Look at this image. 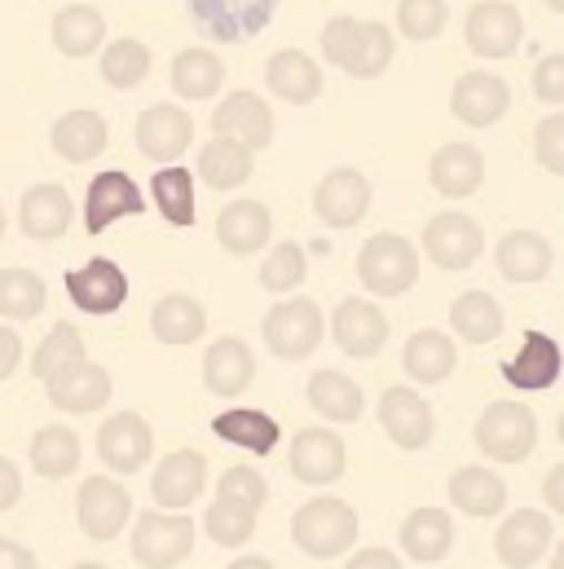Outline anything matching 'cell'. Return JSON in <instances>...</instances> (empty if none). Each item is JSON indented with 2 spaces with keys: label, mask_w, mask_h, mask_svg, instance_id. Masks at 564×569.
Segmentation results:
<instances>
[{
  "label": "cell",
  "mask_w": 564,
  "mask_h": 569,
  "mask_svg": "<svg viewBox=\"0 0 564 569\" xmlns=\"http://www.w3.org/2000/svg\"><path fill=\"white\" fill-rule=\"evenodd\" d=\"M194 552V521L185 512H141L133 521V557L141 569H172Z\"/></svg>",
  "instance_id": "8992f818"
},
{
  "label": "cell",
  "mask_w": 564,
  "mask_h": 569,
  "mask_svg": "<svg viewBox=\"0 0 564 569\" xmlns=\"http://www.w3.org/2000/svg\"><path fill=\"white\" fill-rule=\"evenodd\" d=\"M534 159H538L547 172L564 177V111L538 120V129H534Z\"/></svg>",
  "instance_id": "816d5d0a"
},
{
  "label": "cell",
  "mask_w": 564,
  "mask_h": 569,
  "mask_svg": "<svg viewBox=\"0 0 564 569\" xmlns=\"http://www.w3.org/2000/svg\"><path fill=\"white\" fill-rule=\"evenodd\" d=\"M427 181H432V190L445 194V199H467V194H476L481 181H485V154L467 142L441 146V150L432 154V163H427Z\"/></svg>",
  "instance_id": "4316f807"
},
{
  "label": "cell",
  "mask_w": 564,
  "mask_h": 569,
  "mask_svg": "<svg viewBox=\"0 0 564 569\" xmlns=\"http://www.w3.org/2000/svg\"><path fill=\"white\" fill-rule=\"evenodd\" d=\"M344 569H406L389 548H362L353 552V561H344Z\"/></svg>",
  "instance_id": "db71d44e"
},
{
  "label": "cell",
  "mask_w": 564,
  "mask_h": 569,
  "mask_svg": "<svg viewBox=\"0 0 564 569\" xmlns=\"http://www.w3.org/2000/svg\"><path fill=\"white\" fill-rule=\"evenodd\" d=\"M203 530L216 548H243L256 535V512L230 499H212V508L203 512Z\"/></svg>",
  "instance_id": "bcb514c9"
},
{
  "label": "cell",
  "mask_w": 564,
  "mask_h": 569,
  "mask_svg": "<svg viewBox=\"0 0 564 569\" xmlns=\"http://www.w3.org/2000/svg\"><path fill=\"white\" fill-rule=\"evenodd\" d=\"M203 486H208V459L199 450H190V446L163 455L159 468H154V477H150V495L168 512H185L203 495Z\"/></svg>",
  "instance_id": "ac0fdd59"
},
{
  "label": "cell",
  "mask_w": 564,
  "mask_h": 569,
  "mask_svg": "<svg viewBox=\"0 0 564 569\" xmlns=\"http://www.w3.org/2000/svg\"><path fill=\"white\" fill-rule=\"evenodd\" d=\"M313 212L331 230H353L371 212V181L357 168H335L313 190Z\"/></svg>",
  "instance_id": "5bb4252c"
},
{
  "label": "cell",
  "mask_w": 564,
  "mask_h": 569,
  "mask_svg": "<svg viewBox=\"0 0 564 569\" xmlns=\"http://www.w3.org/2000/svg\"><path fill=\"white\" fill-rule=\"evenodd\" d=\"M380 425L389 432V441L402 446V450H423L432 441V432H436L432 407L423 402L415 389H406V385L384 389V398H380Z\"/></svg>",
  "instance_id": "7402d4cb"
},
{
  "label": "cell",
  "mask_w": 564,
  "mask_h": 569,
  "mask_svg": "<svg viewBox=\"0 0 564 569\" xmlns=\"http://www.w3.org/2000/svg\"><path fill=\"white\" fill-rule=\"evenodd\" d=\"M80 358H89V353H84V336H80L71 322H53V331L44 336V345H40L36 358H31V376L44 385L49 376H58L62 367H71V362H80Z\"/></svg>",
  "instance_id": "f6af8a7d"
},
{
  "label": "cell",
  "mask_w": 564,
  "mask_h": 569,
  "mask_svg": "<svg viewBox=\"0 0 564 569\" xmlns=\"http://www.w3.org/2000/svg\"><path fill=\"white\" fill-rule=\"evenodd\" d=\"M265 84H270L274 98L291 102V107H304V102H318L322 98V71L300 49H279L265 62Z\"/></svg>",
  "instance_id": "f546056e"
},
{
  "label": "cell",
  "mask_w": 564,
  "mask_h": 569,
  "mask_svg": "<svg viewBox=\"0 0 564 569\" xmlns=\"http://www.w3.org/2000/svg\"><path fill=\"white\" fill-rule=\"evenodd\" d=\"M423 252L436 270H467L485 252V230L467 212H441L423 226Z\"/></svg>",
  "instance_id": "9c48e42d"
},
{
  "label": "cell",
  "mask_w": 564,
  "mask_h": 569,
  "mask_svg": "<svg viewBox=\"0 0 564 569\" xmlns=\"http://www.w3.org/2000/svg\"><path fill=\"white\" fill-rule=\"evenodd\" d=\"M552 535H556V526H552L547 512H538V508H516V512L498 526L494 552H498V561L507 569H530L547 557Z\"/></svg>",
  "instance_id": "9a60e30c"
},
{
  "label": "cell",
  "mask_w": 564,
  "mask_h": 569,
  "mask_svg": "<svg viewBox=\"0 0 564 569\" xmlns=\"http://www.w3.org/2000/svg\"><path fill=\"white\" fill-rule=\"evenodd\" d=\"M212 133L261 150V146L274 142V111L265 107V98L239 89V93H230V98L212 111Z\"/></svg>",
  "instance_id": "cb8c5ba5"
},
{
  "label": "cell",
  "mask_w": 564,
  "mask_h": 569,
  "mask_svg": "<svg viewBox=\"0 0 564 569\" xmlns=\"http://www.w3.org/2000/svg\"><path fill=\"white\" fill-rule=\"evenodd\" d=\"M397 53V40L384 22H362V18H331L322 27V58L353 80H375L389 71Z\"/></svg>",
  "instance_id": "6da1fadb"
},
{
  "label": "cell",
  "mask_w": 564,
  "mask_h": 569,
  "mask_svg": "<svg viewBox=\"0 0 564 569\" xmlns=\"http://www.w3.org/2000/svg\"><path fill=\"white\" fill-rule=\"evenodd\" d=\"M18 495H22V477H18V468L0 455V512H9V508L18 503Z\"/></svg>",
  "instance_id": "9f6ffc18"
},
{
  "label": "cell",
  "mask_w": 564,
  "mask_h": 569,
  "mask_svg": "<svg viewBox=\"0 0 564 569\" xmlns=\"http://www.w3.org/2000/svg\"><path fill=\"white\" fill-rule=\"evenodd\" d=\"M463 40H467V49L476 58H494V62L512 58L521 49V40H525V18L507 0H481L463 18Z\"/></svg>",
  "instance_id": "52a82bcc"
},
{
  "label": "cell",
  "mask_w": 564,
  "mask_h": 569,
  "mask_svg": "<svg viewBox=\"0 0 564 569\" xmlns=\"http://www.w3.org/2000/svg\"><path fill=\"white\" fill-rule=\"evenodd\" d=\"M331 336H335V345H340L349 358H375V353L384 349V340H389V318H384L371 300L349 296V300H340L335 313H331Z\"/></svg>",
  "instance_id": "44dd1931"
},
{
  "label": "cell",
  "mask_w": 564,
  "mask_h": 569,
  "mask_svg": "<svg viewBox=\"0 0 564 569\" xmlns=\"http://www.w3.org/2000/svg\"><path fill=\"white\" fill-rule=\"evenodd\" d=\"M102 40H107V18L93 4H67L53 18V44L67 58H89L102 49Z\"/></svg>",
  "instance_id": "f35d334b"
},
{
  "label": "cell",
  "mask_w": 564,
  "mask_h": 569,
  "mask_svg": "<svg viewBox=\"0 0 564 569\" xmlns=\"http://www.w3.org/2000/svg\"><path fill=\"white\" fill-rule=\"evenodd\" d=\"M212 432H216L221 441L248 450V455H270L282 437V428L274 416H265V411H248V407H234V411L216 416V420H212Z\"/></svg>",
  "instance_id": "ab89813d"
},
{
  "label": "cell",
  "mask_w": 564,
  "mask_h": 569,
  "mask_svg": "<svg viewBox=\"0 0 564 569\" xmlns=\"http://www.w3.org/2000/svg\"><path fill=\"white\" fill-rule=\"evenodd\" d=\"M221 80H225V67H221V58L212 49H181L172 58V89L185 102L212 98L221 89Z\"/></svg>",
  "instance_id": "60d3db41"
},
{
  "label": "cell",
  "mask_w": 564,
  "mask_h": 569,
  "mask_svg": "<svg viewBox=\"0 0 564 569\" xmlns=\"http://www.w3.org/2000/svg\"><path fill=\"white\" fill-rule=\"evenodd\" d=\"M150 450H154V432L141 420L138 411H120L111 416L107 425L98 428V455L111 472L120 477H133L150 463Z\"/></svg>",
  "instance_id": "e0dca14e"
},
{
  "label": "cell",
  "mask_w": 564,
  "mask_h": 569,
  "mask_svg": "<svg viewBox=\"0 0 564 569\" xmlns=\"http://www.w3.org/2000/svg\"><path fill=\"white\" fill-rule=\"evenodd\" d=\"M150 331H154L159 345H177V349H181V345L203 340L208 313H203V305H199L194 296L172 291V296H163V300L150 309Z\"/></svg>",
  "instance_id": "d6a6232c"
},
{
  "label": "cell",
  "mask_w": 564,
  "mask_h": 569,
  "mask_svg": "<svg viewBox=\"0 0 564 569\" xmlns=\"http://www.w3.org/2000/svg\"><path fill=\"white\" fill-rule=\"evenodd\" d=\"M194 142V120L190 111L172 107V102H159L150 111H141L138 120V146L145 159L154 163H177L185 150Z\"/></svg>",
  "instance_id": "603a6c76"
},
{
  "label": "cell",
  "mask_w": 564,
  "mask_h": 569,
  "mask_svg": "<svg viewBox=\"0 0 564 569\" xmlns=\"http://www.w3.org/2000/svg\"><path fill=\"white\" fill-rule=\"evenodd\" d=\"M141 212H145V199L129 172H98L89 181V194H84V230L89 234H102L107 226H115L124 217H141Z\"/></svg>",
  "instance_id": "ffe728a7"
},
{
  "label": "cell",
  "mask_w": 564,
  "mask_h": 569,
  "mask_svg": "<svg viewBox=\"0 0 564 569\" xmlns=\"http://www.w3.org/2000/svg\"><path fill=\"white\" fill-rule=\"evenodd\" d=\"M556 432H561V441H564V416H561V425H556Z\"/></svg>",
  "instance_id": "03108f58"
},
{
  "label": "cell",
  "mask_w": 564,
  "mask_h": 569,
  "mask_svg": "<svg viewBox=\"0 0 564 569\" xmlns=\"http://www.w3.org/2000/svg\"><path fill=\"white\" fill-rule=\"evenodd\" d=\"M547 9H556V13H564V0H543Z\"/></svg>",
  "instance_id": "6125c7cd"
},
{
  "label": "cell",
  "mask_w": 564,
  "mask_h": 569,
  "mask_svg": "<svg viewBox=\"0 0 564 569\" xmlns=\"http://www.w3.org/2000/svg\"><path fill=\"white\" fill-rule=\"evenodd\" d=\"M357 279L371 296H406L420 283V252L402 234H375L357 252Z\"/></svg>",
  "instance_id": "3957f363"
},
{
  "label": "cell",
  "mask_w": 564,
  "mask_h": 569,
  "mask_svg": "<svg viewBox=\"0 0 564 569\" xmlns=\"http://www.w3.org/2000/svg\"><path fill=\"white\" fill-rule=\"evenodd\" d=\"M44 389H49V402H53L62 416H93V411H102V407L111 402V393H115L111 371L98 367V362H89V358H80V362H71V367H62L58 376H49Z\"/></svg>",
  "instance_id": "7c38bea8"
},
{
  "label": "cell",
  "mask_w": 564,
  "mask_h": 569,
  "mask_svg": "<svg viewBox=\"0 0 564 569\" xmlns=\"http://www.w3.org/2000/svg\"><path fill=\"white\" fill-rule=\"evenodd\" d=\"M252 380H256V353L239 336L212 340V349L203 353V385L216 398H239Z\"/></svg>",
  "instance_id": "484cf974"
},
{
  "label": "cell",
  "mask_w": 564,
  "mask_h": 569,
  "mask_svg": "<svg viewBox=\"0 0 564 569\" xmlns=\"http://www.w3.org/2000/svg\"><path fill=\"white\" fill-rule=\"evenodd\" d=\"M552 569H564V539H561V548H556V557H552Z\"/></svg>",
  "instance_id": "94428289"
},
{
  "label": "cell",
  "mask_w": 564,
  "mask_h": 569,
  "mask_svg": "<svg viewBox=\"0 0 564 569\" xmlns=\"http://www.w3.org/2000/svg\"><path fill=\"white\" fill-rule=\"evenodd\" d=\"M564 371V353L561 345L547 336V331H525L521 336V349L503 362V380L521 393H543L561 380Z\"/></svg>",
  "instance_id": "d6986e66"
},
{
  "label": "cell",
  "mask_w": 564,
  "mask_h": 569,
  "mask_svg": "<svg viewBox=\"0 0 564 569\" xmlns=\"http://www.w3.org/2000/svg\"><path fill=\"white\" fill-rule=\"evenodd\" d=\"M503 305L490 296V291H463L454 305H450V327L459 340L467 345H490L503 336Z\"/></svg>",
  "instance_id": "8d00e7d4"
},
{
  "label": "cell",
  "mask_w": 564,
  "mask_h": 569,
  "mask_svg": "<svg viewBox=\"0 0 564 569\" xmlns=\"http://www.w3.org/2000/svg\"><path fill=\"white\" fill-rule=\"evenodd\" d=\"M357 512L335 499V495H322V499H309L295 517H291V539L304 557L313 561H335L344 552H353L357 543Z\"/></svg>",
  "instance_id": "7a4b0ae2"
},
{
  "label": "cell",
  "mask_w": 564,
  "mask_h": 569,
  "mask_svg": "<svg viewBox=\"0 0 564 569\" xmlns=\"http://www.w3.org/2000/svg\"><path fill=\"white\" fill-rule=\"evenodd\" d=\"M450 111H454V120L467 124V129H490V124H498V120L512 111V89H507L503 76L467 71V76L454 80Z\"/></svg>",
  "instance_id": "4fadbf2b"
},
{
  "label": "cell",
  "mask_w": 564,
  "mask_h": 569,
  "mask_svg": "<svg viewBox=\"0 0 564 569\" xmlns=\"http://www.w3.org/2000/svg\"><path fill=\"white\" fill-rule=\"evenodd\" d=\"M494 261H498V274L507 283H543L552 274V243L534 230H512L498 239Z\"/></svg>",
  "instance_id": "f1b7e54d"
},
{
  "label": "cell",
  "mask_w": 564,
  "mask_h": 569,
  "mask_svg": "<svg viewBox=\"0 0 564 569\" xmlns=\"http://www.w3.org/2000/svg\"><path fill=\"white\" fill-rule=\"evenodd\" d=\"M530 84H534V98H538V102H547V107H564V53H547V58H538V67H534Z\"/></svg>",
  "instance_id": "f5cc1de1"
},
{
  "label": "cell",
  "mask_w": 564,
  "mask_h": 569,
  "mask_svg": "<svg viewBox=\"0 0 564 569\" xmlns=\"http://www.w3.org/2000/svg\"><path fill=\"white\" fill-rule=\"evenodd\" d=\"M49 300V287L40 274L31 270H0V318H13V322H27L44 309Z\"/></svg>",
  "instance_id": "ee69618b"
},
{
  "label": "cell",
  "mask_w": 564,
  "mask_h": 569,
  "mask_svg": "<svg viewBox=\"0 0 564 569\" xmlns=\"http://www.w3.org/2000/svg\"><path fill=\"white\" fill-rule=\"evenodd\" d=\"M111 142V129L98 111H67L58 124H53V150L67 159V163H89L98 159Z\"/></svg>",
  "instance_id": "d590c367"
},
{
  "label": "cell",
  "mask_w": 564,
  "mask_h": 569,
  "mask_svg": "<svg viewBox=\"0 0 564 569\" xmlns=\"http://www.w3.org/2000/svg\"><path fill=\"white\" fill-rule=\"evenodd\" d=\"M18 226H22V234L36 239V243L62 239L67 226H71V194H67L62 186H53V181L31 186V190L22 194V203H18Z\"/></svg>",
  "instance_id": "83f0119b"
},
{
  "label": "cell",
  "mask_w": 564,
  "mask_h": 569,
  "mask_svg": "<svg viewBox=\"0 0 564 569\" xmlns=\"http://www.w3.org/2000/svg\"><path fill=\"white\" fill-rule=\"evenodd\" d=\"M0 239H4V203H0Z\"/></svg>",
  "instance_id": "e7e4bbea"
},
{
  "label": "cell",
  "mask_w": 564,
  "mask_h": 569,
  "mask_svg": "<svg viewBox=\"0 0 564 569\" xmlns=\"http://www.w3.org/2000/svg\"><path fill=\"white\" fill-rule=\"evenodd\" d=\"M18 362H22V340H18V331L0 327V380H9L18 371Z\"/></svg>",
  "instance_id": "11a10c76"
},
{
  "label": "cell",
  "mask_w": 564,
  "mask_h": 569,
  "mask_svg": "<svg viewBox=\"0 0 564 569\" xmlns=\"http://www.w3.org/2000/svg\"><path fill=\"white\" fill-rule=\"evenodd\" d=\"M270 234H274V217H270V208L256 203V199H234V203H225L221 217H216V239H221V248L234 252V257L261 252V248L270 243Z\"/></svg>",
  "instance_id": "d4e9b609"
},
{
  "label": "cell",
  "mask_w": 564,
  "mask_h": 569,
  "mask_svg": "<svg viewBox=\"0 0 564 569\" xmlns=\"http://www.w3.org/2000/svg\"><path fill=\"white\" fill-rule=\"evenodd\" d=\"M397 539H402V552H406L411 561L436 566V561H445V552L454 548V521H450V512H441V508H415V512L402 521Z\"/></svg>",
  "instance_id": "1f68e13d"
},
{
  "label": "cell",
  "mask_w": 564,
  "mask_h": 569,
  "mask_svg": "<svg viewBox=\"0 0 564 569\" xmlns=\"http://www.w3.org/2000/svg\"><path fill=\"white\" fill-rule=\"evenodd\" d=\"M0 569H40L36 552L13 543V539H0Z\"/></svg>",
  "instance_id": "6f0895ef"
},
{
  "label": "cell",
  "mask_w": 564,
  "mask_h": 569,
  "mask_svg": "<svg viewBox=\"0 0 564 569\" xmlns=\"http://www.w3.org/2000/svg\"><path fill=\"white\" fill-rule=\"evenodd\" d=\"M216 499H230V503H243V508L261 512V508L270 503V481H265L256 468L239 463V468H225V472H221V481H216Z\"/></svg>",
  "instance_id": "f907efd6"
},
{
  "label": "cell",
  "mask_w": 564,
  "mask_h": 569,
  "mask_svg": "<svg viewBox=\"0 0 564 569\" xmlns=\"http://www.w3.org/2000/svg\"><path fill=\"white\" fill-rule=\"evenodd\" d=\"M261 331H265V345H270L274 358H282V362H300V358H309V353L322 345L326 322H322L318 300H309V296H291V300H279V305L265 313Z\"/></svg>",
  "instance_id": "5b68a950"
},
{
  "label": "cell",
  "mask_w": 564,
  "mask_h": 569,
  "mask_svg": "<svg viewBox=\"0 0 564 569\" xmlns=\"http://www.w3.org/2000/svg\"><path fill=\"white\" fill-rule=\"evenodd\" d=\"M538 446L534 411L521 402H490L476 420V450L494 463H525Z\"/></svg>",
  "instance_id": "277c9868"
},
{
  "label": "cell",
  "mask_w": 564,
  "mask_h": 569,
  "mask_svg": "<svg viewBox=\"0 0 564 569\" xmlns=\"http://www.w3.org/2000/svg\"><path fill=\"white\" fill-rule=\"evenodd\" d=\"M445 18H450V4L445 0H402L397 4V27L406 40H436L445 31Z\"/></svg>",
  "instance_id": "681fc988"
},
{
  "label": "cell",
  "mask_w": 564,
  "mask_h": 569,
  "mask_svg": "<svg viewBox=\"0 0 564 569\" xmlns=\"http://www.w3.org/2000/svg\"><path fill=\"white\" fill-rule=\"evenodd\" d=\"M543 499H547L552 512H561L564 517V463H556V468L543 477Z\"/></svg>",
  "instance_id": "680465c9"
},
{
  "label": "cell",
  "mask_w": 564,
  "mask_h": 569,
  "mask_svg": "<svg viewBox=\"0 0 564 569\" xmlns=\"http://www.w3.org/2000/svg\"><path fill=\"white\" fill-rule=\"evenodd\" d=\"M67 296H71V305H75L80 313L107 318V313L124 309V300H129V279H124V270H120L115 261L93 257L89 266H80V270L67 274Z\"/></svg>",
  "instance_id": "2e32d148"
},
{
  "label": "cell",
  "mask_w": 564,
  "mask_h": 569,
  "mask_svg": "<svg viewBox=\"0 0 564 569\" xmlns=\"http://www.w3.org/2000/svg\"><path fill=\"white\" fill-rule=\"evenodd\" d=\"M450 503L467 517H498L507 508V481L494 472V468H481V463H467L450 477Z\"/></svg>",
  "instance_id": "4dcf8cb0"
},
{
  "label": "cell",
  "mask_w": 564,
  "mask_h": 569,
  "mask_svg": "<svg viewBox=\"0 0 564 569\" xmlns=\"http://www.w3.org/2000/svg\"><path fill=\"white\" fill-rule=\"evenodd\" d=\"M256 168V150L234 138H212V142L199 150V177L212 186V190H234L252 177Z\"/></svg>",
  "instance_id": "74e56055"
},
{
  "label": "cell",
  "mask_w": 564,
  "mask_h": 569,
  "mask_svg": "<svg viewBox=\"0 0 564 569\" xmlns=\"http://www.w3.org/2000/svg\"><path fill=\"white\" fill-rule=\"evenodd\" d=\"M145 76H150V49L141 40L124 36V40L107 44V53H102V80L111 89H138Z\"/></svg>",
  "instance_id": "7dc6e473"
},
{
  "label": "cell",
  "mask_w": 564,
  "mask_h": 569,
  "mask_svg": "<svg viewBox=\"0 0 564 569\" xmlns=\"http://www.w3.org/2000/svg\"><path fill=\"white\" fill-rule=\"evenodd\" d=\"M75 517H80V530L93 539V543H111L120 539V530L133 521V499L120 481L111 477H89L80 486V499H75Z\"/></svg>",
  "instance_id": "8fae6325"
},
{
  "label": "cell",
  "mask_w": 564,
  "mask_h": 569,
  "mask_svg": "<svg viewBox=\"0 0 564 569\" xmlns=\"http://www.w3.org/2000/svg\"><path fill=\"white\" fill-rule=\"evenodd\" d=\"M150 199L168 226H181V230L194 226V177L181 163H163L150 177Z\"/></svg>",
  "instance_id": "7bdbcfd3"
},
{
  "label": "cell",
  "mask_w": 564,
  "mask_h": 569,
  "mask_svg": "<svg viewBox=\"0 0 564 569\" xmlns=\"http://www.w3.org/2000/svg\"><path fill=\"white\" fill-rule=\"evenodd\" d=\"M402 367H406V376H411L415 385H441V380L459 367V349H454V340H450L445 331L423 327V331H415V336L406 340Z\"/></svg>",
  "instance_id": "e575fe53"
},
{
  "label": "cell",
  "mask_w": 564,
  "mask_h": 569,
  "mask_svg": "<svg viewBox=\"0 0 564 569\" xmlns=\"http://www.w3.org/2000/svg\"><path fill=\"white\" fill-rule=\"evenodd\" d=\"M230 569H274V566H270L265 557H243V561H234Z\"/></svg>",
  "instance_id": "91938a15"
},
{
  "label": "cell",
  "mask_w": 564,
  "mask_h": 569,
  "mask_svg": "<svg viewBox=\"0 0 564 569\" xmlns=\"http://www.w3.org/2000/svg\"><path fill=\"white\" fill-rule=\"evenodd\" d=\"M304 274H309L304 248H300V243H279V248L265 257V266H261V287L282 296V291H295V287L304 283Z\"/></svg>",
  "instance_id": "c3c4849f"
},
{
  "label": "cell",
  "mask_w": 564,
  "mask_h": 569,
  "mask_svg": "<svg viewBox=\"0 0 564 569\" xmlns=\"http://www.w3.org/2000/svg\"><path fill=\"white\" fill-rule=\"evenodd\" d=\"M71 569H107V566H98V561H80V566H71Z\"/></svg>",
  "instance_id": "be15d7a7"
},
{
  "label": "cell",
  "mask_w": 564,
  "mask_h": 569,
  "mask_svg": "<svg viewBox=\"0 0 564 569\" xmlns=\"http://www.w3.org/2000/svg\"><path fill=\"white\" fill-rule=\"evenodd\" d=\"M185 4H190V18L203 36L239 44V40L270 27L279 0H185Z\"/></svg>",
  "instance_id": "ba28073f"
},
{
  "label": "cell",
  "mask_w": 564,
  "mask_h": 569,
  "mask_svg": "<svg viewBox=\"0 0 564 569\" xmlns=\"http://www.w3.org/2000/svg\"><path fill=\"white\" fill-rule=\"evenodd\" d=\"M31 468L44 481H62L80 468V437L67 425H49L31 437Z\"/></svg>",
  "instance_id": "b9f144b4"
},
{
  "label": "cell",
  "mask_w": 564,
  "mask_h": 569,
  "mask_svg": "<svg viewBox=\"0 0 564 569\" xmlns=\"http://www.w3.org/2000/svg\"><path fill=\"white\" fill-rule=\"evenodd\" d=\"M304 393H309V407H313L322 420H331V425H353V420H362V407H366L362 385L349 380L344 371H313Z\"/></svg>",
  "instance_id": "836d02e7"
},
{
  "label": "cell",
  "mask_w": 564,
  "mask_h": 569,
  "mask_svg": "<svg viewBox=\"0 0 564 569\" xmlns=\"http://www.w3.org/2000/svg\"><path fill=\"white\" fill-rule=\"evenodd\" d=\"M291 477L304 481V486H331L344 477L349 468V446L335 428H300L291 437Z\"/></svg>",
  "instance_id": "30bf717a"
}]
</instances>
